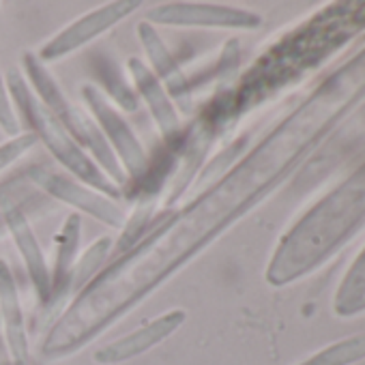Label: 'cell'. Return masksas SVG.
Returning a JSON list of instances; mask_svg holds the SVG:
<instances>
[{"instance_id":"5bb4252c","label":"cell","mask_w":365,"mask_h":365,"mask_svg":"<svg viewBox=\"0 0 365 365\" xmlns=\"http://www.w3.org/2000/svg\"><path fill=\"white\" fill-rule=\"evenodd\" d=\"M361 359H365V333L331 344L301 365H350Z\"/></svg>"},{"instance_id":"277c9868","label":"cell","mask_w":365,"mask_h":365,"mask_svg":"<svg viewBox=\"0 0 365 365\" xmlns=\"http://www.w3.org/2000/svg\"><path fill=\"white\" fill-rule=\"evenodd\" d=\"M82 97L95 116V125L99 127V131L108 140L114 157L118 159L127 180H135V178L144 176L148 170V157H146L138 135L133 133V129L120 116V112L93 84L82 86Z\"/></svg>"},{"instance_id":"9a60e30c","label":"cell","mask_w":365,"mask_h":365,"mask_svg":"<svg viewBox=\"0 0 365 365\" xmlns=\"http://www.w3.org/2000/svg\"><path fill=\"white\" fill-rule=\"evenodd\" d=\"M35 192L39 190L35 187L29 172H24L18 178L7 180L5 185H0V222L7 220L14 211H18Z\"/></svg>"},{"instance_id":"e0dca14e","label":"cell","mask_w":365,"mask_h":365,"mask_svg":"<svg viewBox=\"0 0 365 365\" xmlns=\"http://www.w3.org/2000/svg\"><path fill=\"white\" fill-rule=\"evenodd\" d=\"M0 127H3V131H7L11 138L20 135V116H18V110L14 106V99L9 95L3 73H0Z\"/></svg>"},{"instance_id":"30bf717a","label":"cell","mask_w":365,"mask_h":365,"mask_svg":"<svg viewBox=\"0 0 365 365\" xmlns=\"http://www.w3.org/2000/svg\"><path fill=\"white\" fill-rule=\"evenodd\" d=\"M0 320H3L9 354L16 365H31V346L20 303V292L9 264L0 258Z\"/></svg>"},{"instance_id":"6da1fadb","label":"cell","mask_w":365,"mask_h":365,"mask_svg":"<svg viewBox=\"0 0 365 365\" xmlns=\"http://www.w3.org/2000/svg\"><path fill=\"white\" fill-rule=\"evenodd\" d=\"M7 88H9V95L14 99L16 110H20L24 114L35 138L46 144V148L54 155V159L65 170H69L76 180L84 182V185H88V187H93V190H97V192H101L114 200L123 198V190L114 185V182L110 180V176L91 159V155L84 153V148L67 133V129L41 103V99L33 93L31 84L24 80V76L18 69L9 71Z\"/></svg>"},{"instance_id":"2e32d148","label":"cell","mask_w":365,"mask_h":365,"mask_svg":"<svg viewBox=\"0 0 365 365\" xmlns=\"http://www.w3.org/2000/svg\"><path fill=\"white\" fill-rule=\"evenodd\" d=\"M35 144H37V138L33 131L20 133V135L11 138L9 142L0 144V172H3L5 168H9L14 161H18L22 155H26Z\"/></svg>"},{"instance_id":"8fae6325","label":"cell","mask_w":365,"mask_h":365,"mask_svg":"<svg viewBox=\"0 0 365 365\" xmlns=\"http://www.w3.org/2000/svg\"><path fill=\"white\" fill-rule=\"evenodd\" d=\"M5 226L9 228V235L24 260L26 273L37 290V297L43 305H50L52 301V269L48 267L46 254L26 220V215L22 213V209L14 211L7 220Z\"/></svg>"},{"instance_id":"9c48e42d","label":"cell","mask_w":365,"mask_h":365,"mask_svg":"<svg viewBox=\"0 0 365 365\" xmlns=\"http://www.w3.org/2000/svg\"><path fill=\"white\" fill-rule=\"evenodd\" d=\"M138 39L142 41L146 58L150 61L148 69L163 84L170 99L176 101L180 106V110L187 112L190 110V97H192V82L187 80V76L182 73V69L174 61L172 52L163 43V39L159 37L157 29L148 22H142L138 26Z\"/></svg>"},{"instance_id":"ba28073f","label":"cell","mask_w":365,"mask_h":365,"mask_svg":"<svg viewBox=\"0 0 365 365\" xmlns=\"http://www.w3.org/2000/svg\"><path fill=\"white\" fill-rule=\"evenodd\" d=\"M127 69H129V76H131L140 97L144 99L153 120L157 123L163 142L174 146L178 142L180 133H182V127H180V118H178L176 106L170 99L168 91L155 78V73L148 69V65L144 61H140L138 56H131L127 61Z\"/></svg>"},{"instance_id":"8992f818","label":"cell","mask_w":365,"mask_h":365,"mask_svg":"<svg viewBox=\"0 0 365 365\" xmlns=\"http://www.w3.org/2000/svg\"><path fill=\"white\" fill-rule=\"evenodd\" d=\"M140 9L138 0H116V3H108L99 9H93L65 26L56 37H52L48 43H43L37 52V58L41 63H52L63 56H69L78 50H82L86 43L95 41L110 29H114L118 22L129 18L133 11Z\"/></svg>"},{"instance_id":"3957f363","label":"cell","mask_w":365,"mask_h":365,"mask_svg":"<svg viewBox=\"0 0 365 365\" xmlns=\"http://www.w3.org/2000/svg\"><path fill=\"white\" fill-rule=\"evenodd\" d=\"M26 172H29L31 180L35 182V187L46 192L48 196L73 207L80 213L91 215L93 220H97L114 230L125 228L129 215L114 198L84 185V182L76 180L73 176L54 172L46 165H33Z\"/></svg>"},{"instance_id":"52a82bcc","label":"cell","mask_w":365,"mask_h":365,"mask_svg":"<svg viewBox=\"0 0 365 365\" xmlns=\"http://www.w3.org/2000/svg\"><path fill=\"white\" fill-rule=\"evenodd\" d=\"M185 320H187V309H182V307L168 309L161 316L138 327L135 331L95 350L93 361L99 365H118V363H127L135 356H142L148 350H153L155 346L163 344L170 335H174L182 324H185Z\"/></svg>"},{"instance_id":"5b68a950","label":"cell","mask_w":365,"mask_h":365,"mask_svg":"<svg viewBox=\"0 0 365 365\" xmlns=\"http://www.w3.org/2000/svg\"><path fill=\"white\" fill-rule=\"evenodd\" d=\"M153 26L174 29H245L254 31L262 24V18L254 11L215 5V3H165L146 14Z\"/></svg>"},{"instance_id":"4fadbf2b","label":"cell","mask_w":365,"mask_h":365,"mask_svg":"<svg viewBox=\"0 0 365 365\" xmlns=\"http://www.w3.org/2000/svg\"><path fill=\"white\" fill-rule=\"evenodd\" d=\"M114 252V241L110 237H101L97 239L73 264L71 277H69V292H82L101 271H103V262L108 260V256Z\"/></svg>"},{"instance_id":"7a4b0ae2","label":"cell","mask_w":365,"mask_h":365,"mask_svg":"<svg viewBox=\"0 0 365 365\" xmlns=\"http://www.w3.org/2000/svg\"><path fill=\"white\" fill-rule=\"evenodd\" d=\"M22 65H24L29 80H31L33 93L41 99V103L56 116V120L84 148V153H88L91 159L110 176V180L114 182V185L123 190V185L127 182V176H125L118 159L114 157L108 140L103 138V133L95 125V120H91L88 114H84L82 110H78L69 101V97L58 86L56 78L46 69V65L37 58V54L26 52L22 58Z\"/></svg>"},{"instance_id":"7c38bea8","label":"cell","mask_w":365,"mask_h":365,"mask_svg":"<svg viewBox=\"0 0 365 365\" xmlns=\"http://www.w3.org/2000/svg\"><path fill=\"white\" fill-rule=\"evenodd\" d=\"M82 220L78 213L69 215L56 235V264L52 273V299L69 294V277L76 264V254L80 245Z\"/></svg>"}]
</instances>
